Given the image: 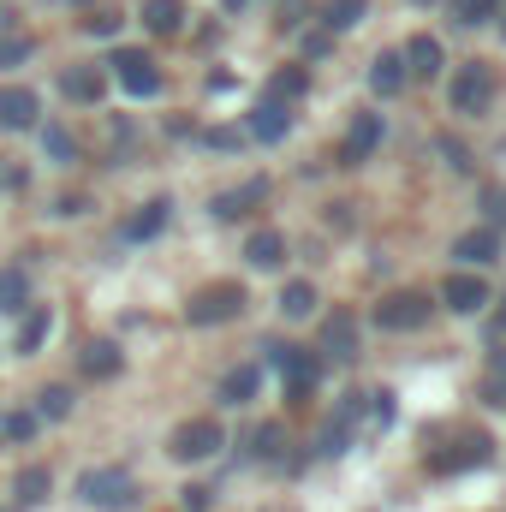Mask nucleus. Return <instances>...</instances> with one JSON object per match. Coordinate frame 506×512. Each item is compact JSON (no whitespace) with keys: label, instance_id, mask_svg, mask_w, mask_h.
<instances>
[{"label":"nucleus","instance_id":"obj_11","mask_svg":"<svg viewBox=\"0 0 506 512\" xmlns=\"http://www.w3.org/2000/svg\"><path fill=\"white\" fill-rule=\"evenodd\" d=\"M376 149H381V114H358L352 131H346V143H340V161L358 167V161H370Z\"/></svg>","mask_w":506,"mask_h":512},{"label":"nucleus","instance_id":"obj_14","mask_svg":"<svg viewBox=\"0 0 506 512\" xmlns=\"http://www.w3.org/2000/svg\"><path fill=\"white\" fill-rule=\"evenodd\" d=\"M36 114H42V108H36V96H30V90H18V84H6V90H0V126H6V131L36 126Z\"/></svg>","mask_w":506,"mask_h":512},{"label":"nucleus","instance_id":"obj_10","mask_svg":"<svg viewBox=\"0 0 506 512\" xmlns=\"http://www.w3.org/2000/svg\"><path fill=\"white\" fill-rule=\"evenodd\" d=\"M322 352L340 358V364L358 358V316H352V310H334V316L322 322Z\"/></svg>","mask_w":506,"mask_h":512},{"label":"nucleus","instance_id":"obj_15","mask_svg":"<svg viewBox=\"0 0 506 512\" xmlns=\"http://www.w3.org/2000/svg\"><path fill=\"white\" fill-rule=\"evenodd\" d=\"M453 256H459L465 268H489V262H501V239H495L489 227H477V233H465V239L453 245Z\"/></svg>","mask_w":506,"mask_h":512},{"label":"nucleus","instance_id":"obj_3","mask_svg":"<svg viewBox=\"0 0 506 512\" xmlns=\"http://www.w3.org/2000/svg\"><path fill=\"white\" fill-rule=\"evenodd\" d=\"M78 495H84L90 507L114 512V507H131V501H137V483H131V471H120V465H96V471L78 477Z\"/></svg>","mask_w":506,"mask_h":512},{"label":"nucleus","instance_id":"obj_36","mask_svg":"<svg viewBox=\"0 0 506 512\" xmlns=\"http://www.w3.org/2000/svg\"><path fill=\"white\" fill-rule=\"evenodd\" d=\"M483 215L495 227H506V185H483Z\"/></svg>","mask_w":506,"mask_h":512},{"label":"nucleus","instance_id":"obj_21","mask_svg":"<svg viewBox=\"0 0 506 512\" xmlns=\"http://www.w3.org/2000/svg\"><path fill=\"white\" fill-rule=\"evenodd\" d=\"M143 24H149L155 36H179V24H185V6H179V0H149V6H143Z\"/></svg>","mask_w":506,"mask_h":512},{"label":"nucleus","instance_id":"obj_23","mask_svg":"<svg viewBox=\"0 0 506 512\" xmlns=\"http://www.w3.org/2000/svg\"><path fill=\"white\" fill-rule=\"evenodd\" d=\"M24 304H30V280H24V268H0V310L18 316Z\"/></svg>","mask_w":506,"mask_h":512},{"label":"nucleus","instance_id":"obj_16","mask_svg":"<svg viewBox=\"0 0 506 512\" xmlns=\"http://www.w3.org/2000/svg\"><path fill=\"white\" fill-rule=\"evenodd\" d=\"M78 370H84L90 382L120 376V346H114V340H90V346H84V358H78Z\"/></svg>","mask_w":506,"mask_h":512},{"label":"nucleus","instance_id":"obj_35","mask_svg":"<svg viewBox=\"0 0 506 512\" xmlns=\"http://www.w3.org/2000/svg\"><path fill=\"white\" fill-rule=\"evenodd\" d=\"M364 405H370V423H376V429H387V423H393V411H399V405H393V393H364Z\"/></svg>","mask_w":506,"mask_h":512},{"label":"nucleus","instance_id":"obj_2","mask_svg":"<svg viewBox=\"0 0 506 512\" xmlns=\"http://www.w3.org/2000/svg\"><path fill=\"white\" fill-rule=\"evenodd\" d=\"M227 447V429L215 423V417H191V423H179L173 429V441H167V453L179 459V465H197V459H215Z\"/></svg>","mask_w":506,"mask_h":512},{"label":"nucleus","instance_id":"obj_39","mask_svg":"<svg viewBox=\"0 0 506 512\" xmlns=\"http://www.w3.org/2000/svg\"><path fill=\"white\" fill-rule=\"evenodd\" d=\"M441 149H447V161H453L459 173H471V155H465V143H453V137H441Z\"/></svg>","mask_w":506,"mask_h":512},{"label":"nucleus","instance_id":"obj_28","mask_svg":"<svg viewBox=\"0 0 506 512\" xmlns=\"http://www.w3.org/2000/svg\"><path fill=\"white\" fill-rule=\"evenodd\" d=\"M72 411V387H42V405H36V417H48V423H60Z\"/></svg>","mask_w":506,"mask_h":512},{"label":"nucleus","instance_id":"obj_31","mask_svg":"<svg viewBox=\"0 0 506 512\" xmlns=\"http://www.w3.org/2000/svg\"><path fill=\"white\" fill-rule=\"evenodd\" d=\"M12 489H18V501H42V495H48V471H42V465H30V471H18V483H12Z\"/></svg>","mask_w":506,"mask_h":512},{"label":"nucleus","instance_id":"obj_30","mask_svg":"<svg viewBox=\"0 0 506 512\" xmlns=\"http://www.w3.org/2000/svg\"><path fill=\"white\" fill-rule=\"evenodd\" d=\"M42 143H48L54 161H78V143H72V131L66 126H42Z\"/></svg>","mask_w":506,"mask_h":512},{"label":"nucleus","instance_id":"obj_41","mask_svg":"<svg viewBox=\"0 0 506 512\" xmlns=\"http://www.w3.org/2000/svg\"><path fill=\"white\" fill-rule=\"evenodd\" d=\"M209 507V489H185V512H203Z\"/></svg>","mask_w":506,"mask_h":512},{"label":"nucleus","instance_id":"obj_26","mask_svg":"<svg viewBox=\"0 0 506 512\" xmlns=\"http://www.w3.org/2000/svg\"><path fill=\"white\" fill-rule=\"evenodd\" d=\"M310 90V78L298 72V66H286V72H274V84H268V102H292V96H304Z\"/></svg>","mask_w":506,"mask_h":512},{"label":"nucleus","instance_id":"obj_29","mask_svg":"<svg viewBox=\"0 0 506 512\" xmlns=\"http://www.w3.org/2000/svg\"><path fill=\"white\" fill-rule=\"evenodd\" d=\"M501 0H453V24H489Z\"/></svg>","mask_w":506,"mask_h":512},{"label":"nucleus","instance_id":"obj_20","mask_svg":"<svg viewBox=\"0 0 506 512\" xmlns=\"http://www.w3.org/2000/svg\"><path fill=\"white\" fill-rule=\"evenodd\" d=\"M60 90H66V102H102V72L96 66H78V72L60 78Z\"/></svg>","mask_w":506,"mask_h":512},{"label":"nucleus","instance_id":"obj_38","mask_svg":"<svg viewBox=\"0 0 506 512\" xmlns=\"http://www.w3.org/2000/svg\"><path fill=\"white\" fill-rule=\"evenodd\" d=\"M6 435H12V441H30V435H36V417H30V411H12V417H6Z\"/></svg>","mask_w":506,"mask_h":512},{"label":"nucleus","instance_id":"obj_6","mask_svg":"<svg viewBox=\"0 0 506 512\" xmlns=\"http://www.w3.org/2000/svg\"><path fill=\"white\" fill-rule=\"evenodd\" d=\"M495 90H501V78H495L489 66H465V72L453 78V114H483V108L495 102Z\"/></svg>","mask_w":506,"mask_h":512},{"label":"nucleus","instance_id":"obj_12","mask_svg":"<svg viewBox=\"0 0 506 512\" xmlns=\"http://www.w3.org/2000/svg\"><path fill=\"white\" fill-rule=\"evenodd\" d=\"M399 60H405V78H435V72L447 66V54H441V42H435V36H411Z\"/></svg>","mask_w":506,"mask_h":512},{"label":"nucleus","instance_id":"obj_22","mask_svg":"<svg viewBox=\"0 0 506 512\" xmlns=\"http://www.w3.org/2000/svg\"><path fill=\"white\" fill-rule=\"evenodd\" d=\"M245 262H251V268H280V262H286V239H280V233H251Z\"/></svg>","mask_w":506,"mask_h":512},{"label":"nucleus","instance_id":"obj_9","mask_svg":"<svg viewBox=\"0 0 506 512\" xmlns=\"http://www.w3.org/2000/svg\"><path fill=\"white\" fill-rule=\"evenodd\" d=\"M108 66H114V78L126 84L131 96H155V90H161V72H155V60H149L143 48H120Z\"/></svg>","mask_w":506,"mask_h":512},{"label":"nucleus","instance_id":"obj_17","mask_svg":"<svg viewBox=\"0 0 506 512\" xmlns=\"http://www.w3.org/2000/svg\"><path fill=\"white\" fill-rule=\"evenodd\" d=\"M370 90H376V96H399V90H405V60H399V54H376V60H370Z\"/></svg>","mask_w":506,"mask_h":512},{"label":"nucleus","instance_id":"obj_24","mask_svg":"<svg viewBox=\"0 0 506 512\" xmlns=\"http://www.w3.org/2000/svg\"><path fill=\"white\" fill-rule=\"evenodd\" d=\"M256 387H262V370H251V364H245V370H233V376L221 382V399H227V405H251Z\"/></svg>","mask_w":506,"mask_h":512},{"label":"nucleus","instance_id":"obj_7","mask_svg":"<svg viewBox=\"0 0 506 512\" xmlns=\"http://www.w3.org/2000/svg\"><path fill=\"white\" fill-rule=\"evenodd\" d=\"M268 364L286 376V393H292V399H304V393L316 387V376H322V364H316L310 352H298V346H268Z\"/></svg>","mask_w":506,"mask_h":512},{"label":"nucleus","instance_id":"obj_19","mask_svg":"<svg viewBox=\"0 0 506 512\" xmlns=\"http://www.w3.org/2000/svg\"><path fill=\"white\" fill-rule=\"evenodd\" d=\"M286 126H292V114H286L280 102H262V108L251 114V137H256V143H280Z\"/></svg>","mask_w":506,"mask_h":512},{"label":"nucleus","instance_id":"obj_18","mask_svg":"<svg viewBox=\"0 0 506 512\" xmlns=\"http://www.w3.org/2000/svg\"><path fill=\"white\" fill-rule=\"evenodd\" d=\"M167 209H173V203H161V197H155V203H143V209H137V215L126 221V239H131V245H143V239H155V233L167 227Z\"/></svg>","mask_w":506,"mask_h":512},{"label":"nucleus","instance_id":"obj_43","mask_svg":"<svg viewBox=\"0 0 506 512\" xmlns=\"http://www.w3.org/2000/svg\"><path fill=\"white\" fill-rule=\"evenodd\" d=\"M501 328H506V304H501V316H495V334H501Z\"/></svg>","mask_w":506,"mask_h":512},{"label":"nucleus","instance_id":"obj_27","mask_svg":"<svg viewBox=\"0 0 506 512\" xmlns=\"http://www.w3.org/2000/svg\"><path fill=\"white\" fill-rule=\"evenodd\" d=\"M358 18H364V0H334V6L322 12V24H328V36H334V30H352Z\"/></svg>","mask_w":506,"mask_h":512},{"label":"nucleus","instance_id":"obj_34","mask_svg":"<svg viewBox=\"0 0 506 512\" xmlns=\"http://www.w3.org/2000/svg\"><path fill=\"white\" fill-rule=\"evenodd\" d=\"M346 441H352V423H340V417H334V423L322 429V453L334 459V453H346Z\"/></svg>","mask_w":506,"mask_h":512},{"label":"nucleus","instance_id":"obj_40","mask_svg":"<svg viewBox=\"0 0 506 512\" xmlns=\"http://www.w3.org/2000/svg\"><path fill=\"white\" fill-rule=\"evenodd\" d=\"M90 30H96V36H114V30H120V18H114V12H96V18H90Z\"/></svg>","mask_w":506,"mask_h":512},{"label":"nucleus","instance_id":"obj_25","mask_svg":"<svg viewBox=\"0 0 506 512\" xmlns=\"http://www.w3.org/2000/svg\"><path fill=\"white\" fill-rule=\"evenodd\" d=\"M310 310H316V286H310V280H292V286L280 292V316H292V322H304Z\"/></svg>","mask_w":506,"mask_h":512},{"label":"nucleus","instance_id":"obj_13","mask_svg":"<svg viewBox=\"0 0 506 512\" xmlns=\"http://www.w3.org/2000/svg\"><path fill=\"white\" fill-rule=\"evenodd\" d=\"M262 197H268V179H245L239 191H221V197H215L209 209H215L221 221H239V215H251L256 203H262Z\"/></svg>","mask_w":506,"mask_h":512},{"label":"nucleus","instance_id":"obj_5","mask_svg":"<svg viewBox=\"0 0 506 512\" xmlns=\"http://www.w3.org/2000/svg\"><path fill=\"white\" fill-rule=\"evenodd\" d=\"M423 322H429V298L423 292H393V298L376 304V328H387V334H411Z\"/></svg>","mask_w":506,"mask_h":512},{"label":"nucleus","instance_id":"obj_1","mask_svg":"<svg viewBox=\"0 0 506 512\" xmlns=\"http://www.w3.org/2000/svg\"><path fill=\"white\" fill-rule=\"evenodd\" d=\"M239 310H245V286H239V280H215V286L191 292L185 322H191V328H221V322H233Z\"/></svg>","mask_w":506,"mask_h":512},{"label":"nucleus","instance_id":"obj_37","mask_svg":"<svg viewBox=\"0 0 506 512\" xmlns=\"http://www.w3.org/2000/svg\"><path fill=\"white\" fill-rule=\"evenodd\" d=\"M251 447H256V459H274V453H280V423H262L251 435Z\"/></svg>","mask_w":506,"mask_h":512},{"label":"nucleus","instance_id":"obj_44","mask_svg":"<svg viewBox=\"0 0 506 512\" xmlns=\"http://www.w3.org/2000/svg\"><path fill=\"white\" fill-rule=\"evenodd\" d=\"M417 6H429V0H417Z\"/></svg>","mask_w":506,"mask_h":512},{"label":"nucleus","instance_id":"obj_42","mask_svg":"<svg viewBox=\"0 0 506 512\" xmlns=\"http://www.w3.org/2000/svg\"><path fill=\"white\" fill-rule=\"evenodd\" d=\"M221 6H227V12H245V0H221Z\"/></svg>","mask_w":506,"mask_h":512},{"label":"nucleus","instance_id":"obj_33","mask_svg":"<svg viewBox=\"0 0 506 512\" xmlns=\"http://www.w3.org/2000/svg\"><path fill=\"white\" fill-rule=\"evenodd\" d=\"M24 60H30V36H0V72H12Z\"/></svg>","mask_w":506,"mask_h":512},{"label":"nucleus","instance_id":"obj_8","mask_svg":"<svg viewBox=\"0 0 506 512\" xmlns=\"http://www.w3.org/2000/svg\"><path fill=\"white\" fill-rule=\"evenodd\" d=\"M441 304H447V310H459V316H477V310H489V304H495V292H489V280H483V274H471V268H465V274H453V280L441 286Z\"/></svg>","mask_w":506,"mask_h":512},{"label":"nucleus","instance_id":"obj_4","mask_svg":"<svg viewBox=\"0 0 506 512\" xmlns=\"http://www.w3.org/2000/svg\"><path fill=\"white\" fill-rule=\"evenodd\" d=\"M495 459V441L489 435H459L453 447H435L429 453V471L435 477H459V471H477V465H489Z\"/></svg>","mask_w":506,"mask_h":512},{"label":"nucleus","instance_id":"obj_32","mask_svg":"<svg viewBox=\"0 0 506 512\" xmlns=\"http://www.w3.org/2000/svg\"><path fill=\"white\" fill-rule=\"evenodd\" d=\"M48 340V310H30V322H24V334H18V352H36Z\"/></svg>","mask_w":506,"mask_h":512}]
</instances>
